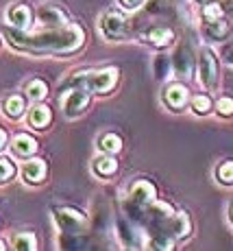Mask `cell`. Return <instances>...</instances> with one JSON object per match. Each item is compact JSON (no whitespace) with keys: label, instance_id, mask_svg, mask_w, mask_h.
I'll use <instances>...</instances> for the list:
<instances>
[{"label":"cell","instance_id":"cell-18","mask_svg":"<svg viewBox=\"0 0 233 251\" xmlns=\"http://www.w3.org/2000/svg\"><path fill=\"white\" fill-rule=\"evenodd\" d=\"M203 26H205V35L213 42L227 40V35L231 33V26L225 18H222V20H216V22H210V24H203Z\"/></svg>","mask_w":233,"mask_h":251},{"label":"cell","instance_id":"cell-36","mask_svg":"<svg viewBox=\"0 0 233 251\" xmlns=\"http://www.w3.org/2000/svg\"><path fill=\"white\" fill-rule=\"evenodd\" d=\"M229 216H231V223H233V201H231V205H229Z\"/></svg>","mask_w":233,"mask_h":251},{"label":"cell","instance_id":"cell-13","mask_svg":"<svg viewBox=\"0 0 233 251\" xmlns=\"http://www.w3.org/2000/svg\"><path fill=\"white\" fill-rule=\"evenodd\" d=\"M144 40L155 48H166L174 42V31L170 26H153L144 33Z\"/></svg>","mask_w":233,"mask_h":251},{"label":"cell","instance_id":"cell-11","mask_svg":"<svg viewBox=\"0 0 233 251\" xmlns=\"http://www.w3.org/2000/svg\"><path fill=\"white\" fill-rule=\"evenodd\" d=\"M162 99H163V103H166L170 109H174V112H181V109L187 105L190 92H187V88H186V85H181V83H170L168 88L163 90Z\"/></svg>","mask_w":233,"mask_h":251},{"label":"cell","instance_id":"cell-32","mask_svg":"<svg viewBox=\"0 0 233 251\" xmlns=\"http://www.w3.org/2000/svg\"><path fill=\"white\" fill-rule=\"evenodd\" d=\"M168 7H170L168 0H150L146 4V9L150 13H163V11H168Z\"/></svg>","mask_w":233,"mask_h":251},{"label":"cell","instance_id":"cell-29","mask_svg":"<svg viewBox=\"0 0 233 251\" xmlns=\"http://www.w3.org/2000/svg\"><path fill=\"white\" fill-rule=\"evenodd\" d=\"M13 175H16V166H13L7 157H0V183L9 181Z\"/></svg>","mask_w":233,"mask_h":251},{"label":"cell","instance_id":"cell-37","mask_svg":"<svg viewBox=\"0 0 233 251\" xmlns=\"http://www.w3.org/2000/svg\"><path fill=\"white\" fill-rule=\"evenodd\" d=\"M2 249H7V247H4V243H2V240H0V251H2Z\"/></svg>","mask_w":233,"mask_h":251},{"label":"cell","instance_id":"cell-8","mask_svg":"<svg viewBox=\"0 0 233 251\" xmlns=\"http://www.w3.org/2000/svg\"><path fill=\"white\" fill-rule=\"evenodd\" d=\"M162 229H166L172 238H187L192 231V223L187 212H174L172 216L162 225Z\"/></svg>","mask_w":233,"mask_h":251},{"label":"cell","instance_id":"cell-10","mask_svg":"<svg viewBox=\"0 0 233 251\" xmlns=\"http://www.w3.org/2000/svg\"><path fill=\"white\" fill-rule=\"evenodd\" d=\"M7 20H9V24H13L16 31H26L33 24V11H31V7L24 2L11 4V7L7 9Z\"/></svg>","mask_w":233,"mask_h":251},{"label":"cell","instance_id":"cell-25","mask_svg":"<svg viewBox=\"0 0 233 251\" xmlns=\"http://www.w3.org/2000/svg\"><path fill=\"white\" fill-rule=\"evenodd\" d=\"M222 16H225V11H222V4H218V2H205V7H203V24L222 20Z\"/></svg>","mask_w":233,"mask_h":251},{"label":"cell","instance_id":"cell-26","mask_svg":"<svg viewBox=\"0 0 233 251\" xmlns=\"http://www.w3.org/2000/svg\"><path fill=\"white\" fill-rule=\"evenodd\" d=\"M216 179L220 183H225V186H231V183H233V160H227V162L218 164Z\"/></svg>","mask_w":233,"mask_h":251},{"label":"cell","instance_id":"cell-33","mask_svg":"<svg viewBox=\"0 0 233 251\" xmlns=\"http://www.w3.org/2000/svg\"><path fill=\"white\" fill-rule=\"evenodd\" d=\"M118 2H120V7L127 9V11H135V9L144 7V2H146V0H118Z\"/></svg>","mask_w":233,"mask_h":251},{"label":"cell","instance_id":"cell-23","mask_svg":"<svg viewBox=\"0 0 233 251\" xmlns=\"http://www.w3.org/2000/svg\"><path fill=\"white\" fill-rule=\"evenodd\" d=\"M13 249L18 251H33L37 249V238L33 231H20L13 236Z\"/></svg>","mask_w":233,"mask_h":251},{"label":"cell","instance_id":"cell-5","mask_svg":"<svg viewBox=\"0 0 233 251\" xmlns=\"http://www.w3.org/2000/svg\"><path fill=\"white\" fill-rule=\"evenodd\" d=\"M103 33L109 40H124V37H129L131 33L129 18L122 11H118V9L107 11L103 18Z\"/></svg>","mask_w":233,"mask_h":251},{"label":"cell","instance_id":"cell-17","mask_svg":"<svg viewBox=\"0 0 233 251\" xmlns=\"http://www.w3.org/2000/svg\"><path fill=\"white\" fill-rule=\"evenodd\" d=\"M13 151L20 157H31L37 153V140L31 138L28 133H20L13 138Z\"/></svg>","mask_w":233,"mask_h":251},{"label":"cell","instance_id":"cell-21","mask_svg":"<svg viewBox=\"0 0 233 251\" xmlns=\"http://www.w3.org/2000/svg\"><path fill=\"white\" fill-rule=\"evenodd\" d=\"M148 247L150 249L168 251V249H174V240H172V236H170L166 229H155L153 236H150V240H148Z\"/></svg>","mask_w":233,"mask_h":251},{"label":"cell","instance_id":"cell-34","mask_svg":"<svg viewBox=\"0 0 233 251\" xmlns=\"http://www.w3.org/2000/svg\"><path fill=\"white\" fill-rule=\"evenodd\" d=\"M222 59H225L227 64H231V66H233V40H231L225 48H222Z\"/></svg>","mask_w":233,"mask_h":251},{"label":"cell","instance_id":"cell-22","mask_svg":"<svg viewBox=\"0 0 233 251\" xmlns=\"http://www.w3.org/2000/svg\"><path fill=\"white\" fill-rule=\"evenodd\" d=\"M24 109H26V103H24V99L20 94L7 96V100H4V114H7L9 118H20L24 114Z\"/></svg>","mask_w":233,"mask_h":251},{"label":"cell","instance_id":"cell-20","mask_svg":"<svg viewBox=\"0 0 233 251\" xmlns=\"http://www.w3.org/2000/svg\"><path fill=\"white\" fill-rule=\"evenodd\" d=\"M98 149L103 153L116 155V153L122 151V138H120L118 133H105V136L98 138Z\"/></svg>","mask_w":233,"mask_h":251},{"label":"cell","instance_id":"cell-2","mask_svg":"<svg viewBox=\"0 0 233 251\" xmlns=\"http://www.w3.org/2000/svg\"><path fill=\"white\" fill-rule=\"evenodd\" d=\"M120 72L118 68H103V70H92L83 72V75H76L70 81V85L74 88H83L87 92H96V94H107V92L114 90V85L118 83Z\"/></svg>","mask_w":233,"mask_h":251},{"label":"cell","instance_id":"cell-12","mask_svg":"<svg viewBox=\"0 0 233 251\" xmlns=\"http://www.w3.org/2000/svg\"><path fill=\"white\" fill-rule=\"evenodd\" d=\"M172 68L179 76H190L194 68V57L190 44H181L177 48V52L172 55Z\"/></svg>","mask_w":233,"mask_h":251},{"label":"cell","instance_id":"cell-28","mask_svg":"<svg viewBox=\"0 0 233 251\" xmlns=\"http://www.w3.org/2000/svg\"><path fill=\"white\" fill-rule=\"evenodd\" d=\"M61 247L64 249H85L87 240L81 238L79 234H66L64 238H61Z\"/></svg>","mask_w":233,"mask_h":251},{"label":"cell","instance_id":"cell-30","mask_svg":"<svg viewBox=\"0 0 233 251\" xmlns=\"http://www.w3.org/2000/svg\"><path fill=\"white\" fill-rule=\"evenodd\" d=\"M155 72H157V79H163L170 72V57L159 55L157 59H155Z\"/></svg>","mask_w":233,"mask_h":251},{"label":"cell","instance_id":"cell-7","mask_svg":"<svg viewBox=\"0 0 233 251\" xmlns=\"http://www.w3.org/2000/svg\"><path fill=\"white\" fill-rule=\"evenodd\" d=\"M37 16L50 28H64V26H68V20H70V16L55 2H44L42 7L37 9Z\"/></svg>","mask_w":233,"mask_h":251},{"label":"cell","instance_id":"cell-6","mask_svg":"<svg viewBox=\"0 0 233 251\" xmlns=\"http://www.w3.org/2000/svg\"><path fill=\"white\" fill-rule=\"evenodd\" d=\"M87 107H90V92H87V90L72 88L66 94V99H64V112H66V116H70V118L81 116Z\"/></svg>","mask_w":233,"mask_h":251},{"label":"cell","instance_id":"cell-24","mask_svg":"<svg viewBox=\"0 0 233 251\" xmlns=\"http://www.w3.org/2000/svg\"><path fill=\"white\" fill-rule=\"evenodd\" d=\"M46 94H48V85L44 79H31L26 83V96L31 100H42L46 99Z\"/></svg>","mask_w":233,"mask_h":251},{"label":"cell","instance_id":"cell-16","mask_svg":"<svg viewBox=\"0 0 233 251\" xmlns=\"http://www.w3.org/2000/svg\"><path fill=\"white\" fill-rule=\"evenodd\" d=\"M116 227H118V236H120V240H122V245H124V247H129V249L140 247L138 231H135V227L129 223L127 219H120L118 223H116Z\"/></svg>","mask_w":233,"mask_h":251},{"label":"cell","instance_id":"cell-38","mask_svg":"<svg viewBox=\"0 0 233 251\" xmlns=\"http://www.w3.org/2000/svg\"><path fill=\"white\" fill-rule=\"evenodd\" d=\"M198 2H211V0H198Z\"/></svg>","mask_w":233,"mask_h":251},{"label":"cell","instance_id":"cell-19","mask_svg":"<svg viewBox=\"0 0 233 251\" xmlns=\"http://www.w3.org/2000/svg\"><path fill=\"white\" fill-rule=\"evenodd\" d=\"M118 171V162L114 160V155H109V153H103V155H98L94 160V173L100 177H109L114 175V173Z\"/></svg>","mask_w":233,"mask_h":251},{"label":"cell","instance_id":"cell-31","mask_svg":"<svg viewBox=\"0 0 233 251\" xmlns=\"http://www.w3.org/2000/svg\"><path fill=\"white\" fill-rule=\"evenodd\" d=\"M216 109L220 116H233V99L231 96H220L216 103Z\"/></svg>","mask_w":233,"mask_h":251},{"label":"cell","instance_id":"cell-3","mask_svg":"<svg viewBox=\"0 0 233 251\" xmlns=\"http://www.w3.org/2000/svg\"><path fill=\"white\" fill-rule=\"evenodd\" d=\"M55 221L64 234H81L85 229V214L74 207H55Z\"/></svg>","mask_w":233,"mask_h":251},{"label":"cell","instance_id":"cell-1","mask_svg":"<svg viewBox=\"0 0 233 251\" xmlns=\"http://www.w3.org/2000/svg\"><path fill=\"white\" fill-rule=\"evenodd\" d=\"M9 44L33 52H74L83 46L85 33L79 26L50 28V31L26 35L24 31H7Z\"/></svg>","mask_w":233,"mask_h":251},{"label":"cell","instance_id":"cell-27","mask_svg":"<svg viewBox=\"0 0 233 251\" xmlns=\"http://www.w3.org/2000/svg\"><path fill=\"white\" fill-rule=\"evenodd\" d=\"M211 107H213V103H211V99L207 94H198V96H194V100H192V109L196 114H201V116H205V114H210L211 112Z\"/></svg>","mask_w":233,"mask_h":251},{"label":"cell","instance_id":"cell-15","mask_svg":"<svg viewBox=\"0 0 233 251\" xmlns=\"http://www.w3.org/2000/svg\"><path fill=\"white\" fill-rule=\"evenodd\" d=\"M50 120H52V112H50V107H46V105H35V107H31V112L26 116V123L35 129L48 127Z\"/></svg>","mask_w":233,"mask_h":251},{"label":"cell","instance_id":"cell-9","mask_svg":"<svg viewBox=\"0 0 233 251\" xmlns=\"http://www.w3.org/2000/svg\"><path fill=\"white\" fill-rule=\"evenodd\" d=\"M155 197H157V190L148 179H138L129 190V199L142 207H148L155 201Z\"/></svg>","mask_w":233,"mask_h":251},{"label":"cell","instance_id":"cell-35","mask_svg":"<svg viewBox=\"0 0 233 251\" xmlns=\"http://www.w3.org/2000/svg\"><path fill=\"white\" fill-rule=\"evenodd\" d=\"M4 142H7V133H4L2 129H0V149L4 147Z\"/></svg>","mask_w":233,"mask_h":251},{"label":"cell","instance_id":"cell-14","mask_svg":"<svg viewBox=\"0 0 233 251\" xmlns=\"http://www.w3.org/2000/svg\"><path fill=\"white\" fill-rule=\"evenodd\" d=\"M22 177L26 183H42L46 177V162L44 160H31L22 166Z\"/></svg>","mask_w":233,"mask_h":251},{"label":"cell","instance_id":"cell-4","mask_svg":"<svg viewBox=\"0 0 233 251\" xmlns=\"http://www.w3.org/2000/svg\"><path fill=\"white\" fill-rule=\"evenodd\" d=\"M198 75L205 90H213L218 85V59L211 48H201L198 50Z\"/></svg>","mask_w":233,"mask_h":251}]
</instances>
